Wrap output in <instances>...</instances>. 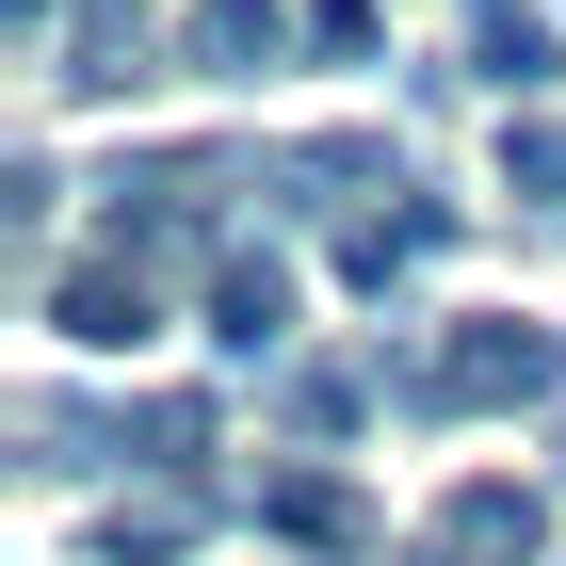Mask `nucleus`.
I'll use <instances>...</instances> for the list:
<instances>
[{"mask_svg":"<svg viewBox=\"0 0 566 566\" xmlns=\"http://www.w3.org/2000/svg\"><path fill=\"white\" fill-rule=\"evenodd\" d=\"M389 405H421V421H502V405H566V324H518V307H485V324H453V340H437L421 373H389Z\"/></svg>","mask_w":566,"mask_h":566,"instance_id":"1","label":"nucleus"},{"mask_svg":"<svg viewBox=\"0 0 566 566\" xmlns=\"http://www.w3.org/2000/svg\"><path fill=\"white\" fill-rule=\"evenodd\" d=\"M49 324H65L82 356H146L163 340V260L97 227V260H49Z\"/></svg>","mask_w":566,"mask_h":566,"instance_id":"2","label":"nucleus"},{"mask_svg":"<svg viewBox=\"0 0 566 566\" xmlns=\"http://www.w3.org/2000/svg\"><path fill=\"white\" fill-rule=\"evenodd\" d=\"M292 49H307L292 0H195V17H178V65H195V82H275Z\"/></svg>","mask_w":566,"mask_h":566,"instance_id":"3","label":"nucleus"},{"mask_svg":"<svg viewBox=\"0 0 566 566\" xmlns=\"http://www.w3.org/2000/svg\"><path fill=\"white\" fill-rule=\"evenodd\" d=\"M260 178H275V195H292V211H356V195H421L389 130H324V146H275Z\"/></svg>","mask_w":566,"mask_h":566,"instance_id":"4","label":"nucleus"},{"mask_svg":"<svg viewBox=\"0 0 566 566\" xmlns=\"http://www.w3.org/2000/svg\"><path fill=\"white\" fill-rule=\"evenodd\" d=\"M243 518L292 534V551H373V502H356L340 470H260V485H243Z\"/></svg>","mask_w":566,"mask_h":566,"instance_id":"5","label":"nucleus"},{"mask_svg":"<svg viewBox=\"0 0 566 566\" xmlns=\"http://www.w3.org/2000/svg\"><path fill=\"white\" fill-rule=\"evenodd\" d=\"M211 340H227V356H292V260L211 243Z\"/></svg>","mask_w":566,"mask_h":566,"instance_id":"6","label":"nucleus"},{"mask_svg":"<svg viewBox=\"0 0 566 566\" xmlns=\"http://www.w3.org/2000/svg\"><path fill=\"white\" fill-rule=\"evenodd\" d=\"M470 82H502V97H551V82H566V33L534 17V0H470Z\"/></svg>","mask_w":566,"mask_h":566,"instance_id":"7","label":"nucleus"},{"mask_svg":"<svg viewBox=\"0 0 566 566\" xmlns=\"http://www.w3.org/2000/svg\"><path fill=\"white\" fill-rule=\"evenodd\" d=\"M437 534H453V551H485V566H534L551 551V502H534V485H453V502H437Z\"/></svg>","mask_w":566,"mask_h":566,"instance_id":"8","label":"nucleus"},{"mask_svg":"<svg viewBox=\"0 0 566 566\" xmlns=\"http://www.w3.org/2000/svg\"><path fill=\"white\" fill-rule=\"evenodd\" d=\"M195 534H211V502H114V518H97V551H114V566H178Z\"/></svg>","mask_w":566,"mask_h":566,"instance_id":"9","label":"nucleus"},{"mask_svg":"<svg viewBox=\"0 0 566 566\" xmlns=\"http://www.w3.org/2000/svg\"><path fill=\"white\" fill-rule=\"evenodd\" d=\"M49 82H65V97H130V82H146V33H130V17H114V0H97V33H82V65H49Z\"/></svg>","mask_w":566,"mask_h":566,"instance_id":"10","label":"nucleus"},{"mask_svg":"<svg viewBox=\"0 0 566 566\" xmlns=\"http://www.w3.org/2000/svg\"><path fill=\"white\" fill-rule=\"evenodd\" d=\"M356 405H389V356H373V373H292V421L307 437H340Z\"/></svg>","mask_w":566,"mask_h":566,"instance_id":"11","label":"nucleus"},{"mask_svg":"<svg viewBox=\"0 0 566 566\" xmlns=\"http://www.w3.org/2000/svg\"><path fill=\"white\" fill-rule=\"evenodd\" d=\"M502 195L551 211V195H566V130H502Z\"/></svg>","mask_w":566,"mask_h":566,"instance_id":"12","label":"nucleus"},{"mask_svg":"<svg viewBox=\"0 0 566 566\" xmlns=\"http://www.w3.org/2000/svg\"><path fill=\"white\" fill-rule=\"evenodd\" d=\"M49 211H65V178H49V163H17V178H0V227H17V243H49Z\"/></svg>","mask_w":566,"mask_h":566,"instance_id":"13","label":"nucleus"},{"mask_svg":"<svg viewBox=\"0 0 566 566\" xmlns=\"http://www.w3.org/2000/svg\"><path fill=\"white\" fill-rule=\"evenodd\" d=\"M307 49H324V65H356V49H373V0H307Z\"/></svg>","mask_w":566,"mask_h":566,"instance_id":"14","label":"nucleus"},{"mask_svg":"<svg viewBox=\"0 0 566 566\" xmlns=\"http://www.w3.org/2000/svg\"><path fill=\"white\" fill-rule=\"evenodd\" d=\"M405 566H485V551H453V534H437V518H421V551H405Z\"/></svg>","mask_w":566,"mask_h":566,"instance_id":"15","label":"nucleus"}]
</instances>
